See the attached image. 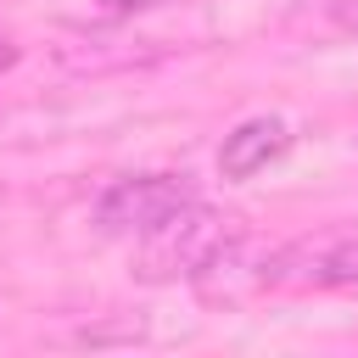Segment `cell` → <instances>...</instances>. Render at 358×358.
<instances>
[{"instance_id":"6da1fadb","label":"cell","mask_w":358,"mask_h":358,"mask_svg":"<svg viewBox=\"0 0 358 358\" xmlns=\"http://www.w3.org/2000/svg\"><path fill=\"white\" fill-rule=\"evenodd\" d=\"M235 235H241V229H235L224 213L201 207V196H196V201H185L173 218H162L151 235H140L134 274H140V280H151V285L201 280V274L213 268V257H218Z\"/></svg>"},{"instance_id":"7a4b0ae2","label":"cell","mask_w":358,"mask_h":358,"mask_svg":"<svg viewBox=\"0 0 358 358\" xmlns=\"http://www.w3.org/2000/svg\"><path fill=\"white\" fill-rule=\"evenodd\" d=\"M185 201H196V185L185 173H123L95 196V224L117 241H140Z\"/></svg>"},{"instance_id":"3957f363","label":"cell","mask_w":358,"mask_h":358,"mask_svg":"<svg viewBox=\"0 0 358 358\" xmlns=\"http://www.w3.org/2000/svg\"><path fill=\"white\" fill-rule=\"evenodd\" d=\"M263 285L291 291H358V229L308 235L263 257Z\"/></svg>"},{"instance_id":"277c9868","label":"cell","mask_w":358,"mask_h":358,"mask_svg":"<svg viewBox=\"0 0 358 358\" xmlns=\"http://www.w3.org/2000/svg\"><path fill=\"white\" fill-rule=\"evenodd\" d=\"M291 151V123L285 117H246V123H235L229 134H224V145H218V173L224 179H252V173H263L268 162H280Z\"/></svg>"},{"instance_id":"5b68a950","label":"cell","mask_w":358,"mask_h":358,"mask_svg":"<svg viewBox=\"0 0 358 358\" xmlns=\"http://www.w3.org/2000/svg\"><path fill=\"white\" fill-rule=\"evenodd\" d=\"M324 11H330V22H336L341 34H358V0H330Z\"/></svg>"},{"instance_id":"8992f818","label":"cell","mask_w":358,"mask_h":358,"mask_svg":"<svg viewBox=\"0 0 358 358\" xmlns=\"http://www.w3.org/2000/svg\"><path fill=\"white\" fill-rule=\"evenodd\" d=\"M11 62H17V45H11V34H6V28H0V73H6V67H11Z\"/></svg>"},{"instance_id":"52a82bcc","label":"cell","mask_w":358,"mask_h":358,"mask_svg":"<svg viewBox=\"0 0 358 358\" xmlns=\"http://www.w3.org/2000/svg\"><path fill=\"white\" fill-rule=\"evenodd\" d=\"M112 11H140V6H157V0H106Z\"/></svg>"}]
</instances>
